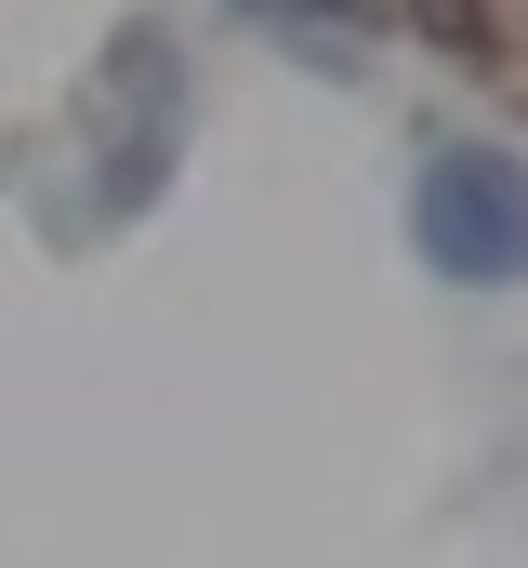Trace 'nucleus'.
<instances>
[{
    "mask_svg": "<svg viewBox=\"0 0 528 568\" xmlns=\"http://www.w3.org/2000/svg\"><path fill=\"white\" fill-rule=\"evenodd\" d=\"M409 252L463 291H516L528 278V159L502 145H436L409 172Z\"/></svg>",
    "mask_w": 528,
    "mask_h": 568,
    "instance_id": "1",
    "label": "nucleus"
},
{
    "mask_svg": "<svg viewBox=\"0 0 528 568\" xmlns=\"http://www.w3.org/2000/svg\"><path fill=\"white\" fill-rule=\"evenodd\" d=\"M252 13H344V0H252Z\"/></svg>",
    "mask_w": 528,
    "mask_h": 568,
    "instance_id": "2",
    "label": "nucleus"
}]
</instances>
